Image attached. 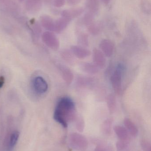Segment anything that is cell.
Wrapping results in <instances>:
<instances>
[{
  "instance_id": "52a82bcc",
  "label": "cell",
  "mask_w": 151,
  "mask_h": 151,
  "mask_svg": "<svg viewBox=\"0 0 151 151\" xmlns=\"http://www.w3.org/2000/svg\"><path fill=\"white\" fill-rule=\"evenodd\" d=\"M71 50L74 55L80 59L86 58L90 55L89 50L80 46H72Z\"/></svg>"
},
{
  "instance_id": "5b68a950",
  "label": "cell",
  "mask_w": 151,
  "mask_h": 151,
  "mask_svg": "<svg viewBox=\"0 0 151 151\" xmlns=\"http://www.w3.org/2000/svg\"><path fill=\"white\" fill-rule=\"evenodd\" d=\"M100 50L105 57H111L114 51V45L110 40H103L100 42Z\"/></svg>"
},
{
  "instance_id": "603a6c76",
  "label": "cell",
  "mask_w": 151,
  "mask_h": 151,
  "mask_svg": "<svg viewBox=\"0 0 151 151\" xmlns=\"http://www.w3.org/2000/svg\"><path fill=\"white\" fill-rule=\"evenodd\" d=\"M102 1L103 3H104L105 4H107L110 3V1L111 0H101Z\"/></svg>"
},
{
  "instance_id": "9c48e42d",
  "label": "cell",
  "mask_w": 151,
  "mask_h": 151,
  "mask_svg": "<svg viewBox=\"0 0 151 151\" xmlns=\"http://www.w3.org/2000/svg\"><path fill=\"white\" fill-rule=\"evenodd\" d=\"M70 20L64 17H61L56 20L54 23V31L58 32H60L64 30L69 24Z\"/></svg>"
},
{
  "instance_id": "277c9868",
  "label": "cell",
  "mask_w": 151,
  "mask_h": 151,
  "mask_svg": "<svg viewBox=\"0 0 151 151\" xmlns=\"http://www.w3.org/2000/svg\"><path fill=\"white\" fill-rule=\"evenodd\" d=\"M93 60L94 64L99 68H103L106 63L105 55L100 50L94 49L93 51Z\"/></svg>"
},
{
  "instance_id": "4fadbf2b",
  "label": "cell",
  "mask_w": 151,
  "mask_h": 151,
  "mask_svg": "<svg viewBox=\"0 0 151 151\" xmlns=\"http://www.w3.org/2000/svg\"><path fill=\"white\" fill-rule=\"evenodd\" d=\"M63 73L64 80L68 85H70L74 79V74L72 72L69 68L64 67L63 69Z\"/></svg>"
},
{
  "instance_id": "e0dca14e",
  "label": "cell",
  "mask_w": 151,
  "mask_h": 151,
  "mask_svg": "<svg viewBox=\"0 0 151 151\" xmlns=\"http://www.w3.org/2000/svg\"><path fill=\"white\" fill-rule=\"evenodd\" d=\"M89 29L90 32L94 35L98 33L99 31V27L96 24L90 25Z\"/></svg>"
},
{
  "instance_id": "7c38bea8",
  "label": "cell",
  "mask_w": 151,
  "mask_h": 151,
  "mask_svg": "<svg viewBox=\"0 0 151 151\" xmlns=\"http://www.w3.org/2000/svg\"><path fill=\"white\" fill-rule=\"evenodd\" d=\"M87 4L90 13L94 15L98 11L99 7L98 0H88Z\"/></svg>"
},
{
  "instance_id": "9a60e30c",
  "label": "cell",
  "mask_w": 151,
  "mask_h": 151,
  "mask_svg": "<svg viewBox=\"0 0 151 151\" xmlns=\"http://www.w3.org/2000/svg\"><path fill=\"white\" fill-rule=\"evenodd\" d=\"M115 131L118 137L122 140H126L128 138V133L126 129L121 126H116Z\"/></svg>"
},
{
  "instance_id": "2e32d148",
  "label": "cell",
  "mask_w": 151,
  "mask_h": 151,
  "mask_svg": "<svg viewBox=\"0 0 151 151\" xmlns=\"http://www.w3.org/2000/svg\"><path fill=\"white\" fill-rule=\"evenodd\" d=\"M107 104L110 111L111 112H113L115 111L116 106V99L114 95L111 94L108 96Z\"/></svg>"
},
{
  "instance_id": "ac0fdd59",
  "label": "cell",
  "mask_w": 151,
  "mask_h": 151,
  "mask_svg": "<svg viewBox=\"0 0 151 151\" xmlns=\"http://www.w3.org/2000/svg\"><path fill=\"white\" fill-rule=\"evenodd\" d=\"M66 0H53V4L55 7L60 8L64 5Z\"/></svg>"
},
{
  "instance_id": "8992f818",
  "label": "cell",
  "mask_w": 151,
  "mask_h": 151,
  "mask_svg": "<svg viewBox=\"0 0 151 151\" xmlns=\"http://www.w3.org/2000/svg\"><path fill=\"white\" fill-rule=\"evenodd\" d=\"M83 12V9L82 8H75L64 10L62 12L61 15L62 17L66 18L71 21L72 19L80 16Z\"/></svg>"
},
{
  "instance_id": "7a4b0ae2",
  "label": "cell",
  "mask_w": 151,
  "mask_h": 151,
  "mask_svg": "<svg viewBox=\"0 0 151 151\" xmlns=\"http://www.w3.org/2000/svg\"><path fill=\"white\" fill-rule=\"evenodd\" d=\"M125 67L121 64H119L111 76L112 86L115 93L120 95L122 91V81Z\"/></svg>"
},
{
  "instance_id": "3957f363",
  "label": "cell",
  "mask_w": 151,
  "mask_h": 151,
  "mask_svg": "<svg viewBox=\"0 0 151 151\" xmlns=\"http://www.w3.org/2000/svg\"><path fill=\"white\" fill-rule=\"evenodd\" d=\"M33 88L35 91L38 94H43L48 89V84L43 77L37 76L33 80Z\"/></svg>"
},
{
  "instance_id": "5bb4252c",
  "label": "cell",
  "mask_w": 151,
  "mask_h": 151,
  "mask_svg": "<svg viewBox=\"0 0 151 151\" xmlns=\"http://www.w3.org/2000/svg\"><path fill=\"white\" fill-rule=\"evenodd\" d=\"M125 127L130 132L131 135L136 136L137 134V128L134 123L128 119H126L124 120Z\"/></svg>"
},
{
  "instance_id": "cb8c5ba5",
  "label": "cell",
  "mask_w": 151,
  "mask_h": 151,
  "mask_svg": "<svg viewBox=\"0 0 151 151\" xmlns=\"http://www.w3.org/2000/svg\"><path fill=\"white\" fill-rule=\"evenodd\" d=\"M19 1H20L22 2L23 1H24V0H19Z\"/></svg>"
},
{
  "instance_id": "30bf717a",
  "label": "cell",
  "mask_w": 151,
  "mask_h": 151,
  "mask_svg": "<svg viewBox=\"0 0 151 151\" xmlns=\"http://www.w3.org/2000/svg\"><path fill=\"white\" fill-rule=\"evenodd\" d=\"M43 25L47 29L54 30V23L53 19L48 15H43L40 18Z\"/></svg>"
},
{
  "instance_id": "d6986e66",
  "label": "cell",
  "mask_w": 151,
  "mask_h": 151,
  "mask_svg": "<svg viewBox=\"0 0 151 151\" xmlns=\"http://www.w3.org/2000/svg\"><path fill=\"white\" fill-rule=\"evenodd\" d=\"M142 145L144 151H151L150 145L148 143V142H144L142 144Z\"/></svg>"
},
{
  "instance_id": "ba28073f",
  "label": "cell",
  "mask_w": 151,
  "mask_h": 151,
  "mask_svg": "<svg viewBox=\"0 0 151 151\" xmlns=\"http://www.w3.org/2000/svg\"><path fill=\"white\" fill-rule=\"evenodd\" d=\"M20 133L18 131H14L8 137L6 144V151H12L17 143Z\"/></svg>"
},
{
  "instance_id": "44dd1931",
  "label": "cell",
  "mask_w": 151,
  "mask_h": 151,
  "mask_svg": "<svg viewBox=\"0 0 151 151\" xmlns=\"http://www.w3.org/2000/svg\"><path fill=\"white\" fill-rule=\"evenodd\" d=\"M125 146V143L123 142H119V143L118 144V149L119 150H122V149H123V148H124Z\"/></svg>"
},
{
  "instance_id": "7402d4cb",
  "label": "cell",
  "mask_w": 151,
  "mask_h": 151,
  "mask_svg": "<svg viewBox=\"0 0 151 151\" xmlns=\"http://www.w3.org/2000/svg\"><path fill=\"white\" fill-rule=\"evenodd\" d=\"M4 83V76H0V88H1L3 86Z\"/></svg>"
},
{
  "instance_id": "6da1fadb",
  "label": "cell",
  "mask_w": 151,
  "mask_h": 151,
  "mask_svg": "<svg viewBox=\"0 0 151 151\" xmlns=\"http://www.w3.org/2000/svg\"><path fill=\"white\" fill-rule=\"evenodd\" d=\"M75 114V104L72 99L64 97L59 100L54 113V119L57 122L66 128L68 122L74 118Z\"/></svg>"
},
{
  "instance_id": "ffe728a7",
  "label": "cell",
  "mask_w": 151,
  "mask_h": 151,
  "mask_svg": "<svg viewBox=\"0 0 151 151\" xmlns=\"http://www.w3.org/2000/svg\"><path fill=\"white\" fill-rule=\"evenodd\" d=\"M80 0H67V3L70 5H75L80 2Z\"/></svg>"
},
{
  "instance_id": "8fae6325",
  "label": "cell",
  "mask_w": 151,
  "mask_h": 151,
  "mask_svg": "<svg viewBox=\"0 0 151 151\" xmlns=\"http://www.w3.org/2000/svg\"><path fill=\"white\" fill-rule=\"evenodd\" d=\"M98 68L95 64L89 63L83 64L82 66L83 71L89 74H95L98 71Z\"/></svg>"
}]
</instances>
